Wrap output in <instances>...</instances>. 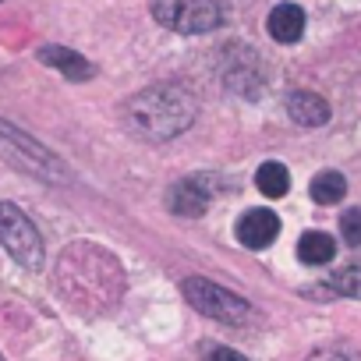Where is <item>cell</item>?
<instances>
[{"instance_id": "cell-1", "label": "cell", "mask_w": 361, "mask_h": 361, "mask_svg": "<svg viewBox=\"0 0 361 361\" xmlns=\"http://www.w3.org/2000/svg\"><path fill=\"white\" fill-rule=\"evenodd\" d=\"M61 294L71 308L78 312H106L117 298H121V269L114 259H106L99 248L89 245H71L68 255L61 259V273H57Z\"/></svg>"}, {"instance_id": "cell-2", "label": "cell", "mask_w": 361, "mask_h": 361, "mask_svg": "<svg viewBox=\"0 0 361 361\" xmlns=\"http://www.w3.org/2000/svg\"><path fill=\"white\" fill-rule=\"evenodd\" d=\"M195 114H199L195 96L185 85H177V82L149 85V89L135 92L124 103L128 128L135 135L149 138V142H170V138H177L180 131H188L195 124Z\"/></svg>"}, {"instance_id": "cell-3", "label": "cell", "mask_w": 361, "mask_h": 361, "mask_svg": "<svg viewBox=\"0 0 361 361\" xmlns=\"http://www.w3.org/2000/svg\"><path fill=\"white\" fill-rule=\"evenodd\" d=\"M0 159H4L8 166H15V170H22V173L50 180V185H68L71 180L68 163L54 149H47L39 138H32L29 131L15 128L4 117H0Z\"/></svg>"}, {"instance_id": "cell-4", "label": "cell", "mask_w": 361, "mask_h": 361, "mask_svg": "<svg viewBox=\"0 0 361 361\" xmlns=\"http://www.w3.org/2000/svg\"><path fill=\"white\" fill-rule=\"evenodd\" d=\"M180 290H185V298L195 312H202L206 319L224 322V326H248L252 315H255V308L241 294H234V290H227V287H220L206 276H188L180 283Z\"/></svg>"}, {"instance_id": "cell-5", "label": "cell", "mask_w": 361, "mask_h": 361, "mask_svg": "<svg viewBox=\"0 0 361 361\" xmlns=\"http://www.w3.org/2000/svg\"><path fill=\"white\" fill-rule=\"evenodd\" d=\"M0 245L22 269H43V238L36 224L11 202H0Z\"/></svg>"}, {"instance_id": "cell-6", "label": "cell", "mask_w": 361, "mask_h": 361, "mask_svg": "<svg viewBox=\"0 0 361 361\" xmlns=\"http://www.w3.org/2000/svg\"><path fill=\"white\" fill-rule=\"evenodd\" d=\"M213 177H180L177 185L166 192V209L173 216H202L213 202Z\"/></svg>"}, {"instance_id": "cell-7", "label": "cell", "mask_w": 361, "mask_h": 361, "mask_svg": "<svg viewBox=\"0 0 361 361\" xmlns=\"http://www.w3.org/2000/svg\"><path fill=\"white\" fill-rule=\"evenodd\" d=\"M220 22H224V11L216 0H177L170 29L192 36V32H213Z\"/></svg>"}, {"instance_id": "cell-8", "label": "cell", "mask_w": 361, "mask_h": 361, "mask_svg": "<svg viewBox=\"0 0 361 361\" xmlns=\"http://www.w3.org/2000/svg\"><path fill=\"white\" fill-rule=\"evenodd\" d=\"M280 234V216L273 209H248L241 220H238V241L245 248H269Z\"/></svg>"}, {"instance_id": "cell-9", "label": "cell", "mask_w": 361, "mask_h": 361, "mask_svg": "<svg viewBox=\"0 0 361 361\" xmlns=\"http://www.w3.org/2000/svg\"><path fill=\"white\" fill-rule=\"evenodd\" d=\"M39 61L47 64V68H54V71H61L68 82H89V78H96V64L92 61H85L78 50H71V47H39Z\"/></svg>"}, {"instance_id": "cell-10", "label": "cell", "mask_w": 361, "mask_h": 361, "mask_svg": "<svg viewBox=\"0 0 361 361\" xmlns=\"http://www.w3.org/2000/svg\"><path fill=\"white\" fill-rule=\"evenodd\" d=\"M287 114L294 124L301 128H322L329 121V103L319 96V92H308V89H298L287 96Z\"/></svg>"}, {"instance_id": "cell-11", "label": "cell", "mask_w": 361, "mask_h": 361, "mask_svg": "<svg viewBox=\"0 0 361 361\" xmlns=\"http://www.w3.org/2000/svg\"><path fill=\"white\" fill-rule=\"evenodd\" d=\"M269 36L276 43H298L301 32H305V11L298 4H276L269 11Z\"/></svg>"}, {"instance_id": "cell-12", "label": "cell", "mask_w": 361, "mask_h": 361, "mask_svg": "<svg viewBox=\"0 0 361 361\" xmlns=\"http://www.w3.org/2000/svg\"><path fill=\"white\" fill-rule=\"evenodd\" d=\"M333 255H336V241H333L329 234H322V231L301 234V241H298V259H301L305 266H326Z\"/></svg>"}, {"instance_id": "cell-13", "label": "cell", "mask_w": 361, "mask_h": 361, "mask_svg": "<svg viewBox=\"0 0 361 361\" xmlns=\"http://www.w3.org/2000/svg\"><path fill=\"white\" fill-rule=\"evenodd\" d=\"M255 188H259L266 199H283V195L290 192V173H287V166L276 163V159L262 163L259 173H255Z\"/></svg>"}, {"instance_id": "cell-14", "label": "cell", "mask_w": 361, "mask_h": 361, "mask_svg": "<svg viewBox=\"0 0 361 361\" xmlns=\"http://www.w3.org/2000/svg\"><path fill=\"white\" fill-rule=\"evenodd\" d=\"M308 192H312V199L319 206H336L347 195V177L340 170H322V173L312 177V188Z\"/></svg>"}, {"instance_id": "cell-15", "label": "cell", "mask_w": 361, "mask_h": 361, "mask_svg": "<svg viewBox=\"0 0 361 361\" xmlns=\"http://www.w3.org/2000/svg\"><path fill=\"white\" fill-rule=\"evenodd\" d=\"M322 290L326 294H340V298H361V259L340 266L336 273H329L322 280Z\"/></svg>"}, {"instance_id": "cell-16", "label": "cell", "mask_w": 361, "mask_h": 361, "mask_svg": "<svg viewBox=\"0 0 361 361\" xmlns=\"http://www.w3.org/2000/svg\"><path fill=\"white\" fill-rule=\"evenodd\" d=\"M340 234L350 248H361V209H347L340 216Z\"/></svg>"}, {"instance_id": "cell-17", "label": "cell", "mask_w": 361, "mask_h": 361, "mask_svg": "<svg viewBox=\"0 0 361 361\" xmlns=\"http://www.w3.org/2000/svg\"><path fill=\"white\" fill-rule=\"evenodd\" d=\"M202 361H248V357L241 350H234V347H206Z\"/></svg>"}, {"instance_id": "cell-18", "label": "cell", "mask_w": 361, "mask_h": 361, "mask_svg": "<svg viewBox=\"0 0 361 361\" xmlns=\"http://www.w3.org/2000/svg\"><path fill=\"white\" fill-rule=\"evenodd\" d=\"M308 361H350V357H347L343 350H336V347H319Z\"/></svg>"}, {"instance_id": "cell-19", "label": "cell", "mask_w": 361, "mask_h": 361, "mask_svg": "<svg viewBox=\"0 0 361 361\" xmlns=\"http://www.w3.org/2000/svg\"><path fill=\"white\" fill-rule=\"evenodd\" d=\"M0 361H4V354H0Z\"/></svg>"}]
</instances>
